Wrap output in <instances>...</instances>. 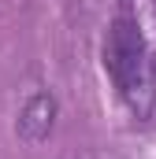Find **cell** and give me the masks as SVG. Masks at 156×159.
I'll return each mask as SVG.
<instances>
[{
  "label": "cell",
  "instance_id": "obj_1",
  "mask_svg": "<svg viewBox=\"0 0 156 159\" xmlns=\"http://www.w3.org/2000/svg\"><path fill=\"white\" fill-rule=\"evenodd\" d=\"M104 67L115 81L119 96L126 100V107L138 119H149L156 104V67H153V56H149V44H145V34H141V26L126 4L119 7V15L108 26Z\"/></svg>",
  "mask_w": 156,
  "mask_h": 159
},
{
  "label": "cell",
  "instance_id": "obj_2",
  "mask_svg": "<svg viewBox=\"0 0 156 159\" xmlns=\"http://www.w3.org/2000/svg\"><path fill=\"white\" fill-rule=\"evenodd\" d=\"M52 122H56V96H52V93H37V96L19 111L15 129H19V137H22L26 144H41V141L52 133Z\"/></svg>",
  "mask_w": 156,
  "mask_h": 159
}]
</instances>
